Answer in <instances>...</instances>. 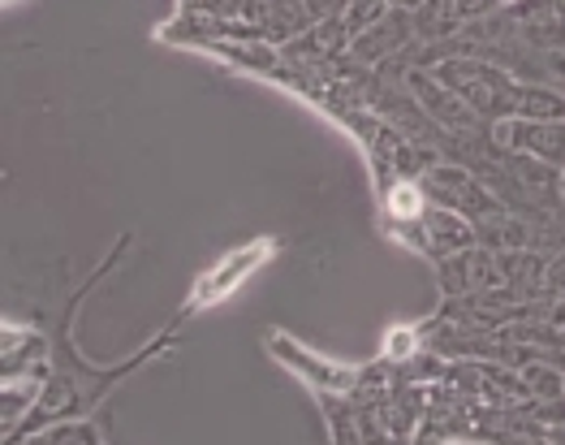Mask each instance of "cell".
<instances>
[{
    "label": "cell",
    "instance_id": "obj_1",
    "mask_svg": "<svg viewBox=\"0 0 565 445\" xmlns=\"http://www.w3.org/2000/svg\"><path fill=\"white\" fill-rule=\"evenodd\" d=\"M277 251V243H250V247H242L237 255H225L216 268H207L203 277H199V286L190 290V303H186V311L182 316H190V311H203V307H212L216 298H225L230 290H237L268 255Z\"/></svg>",
    "mask_w": 565,
    "mask_h": 445
},
{
    "label": "cell",
    "instance_id": "obj_2",
    "mask_svg": "<svg viewBox=\"0 0 565 445\" xmlns=\"http://www.w3.org/2000/svg\"><path fill=\"white\" fill-rule=\"evenodd\" d=\"M519 144H531V148L540 151V156H548V160H565V126H522Z\"/></svg>",
    "mask_w": 565,
    "mask_h": 445
}]
</instances>
